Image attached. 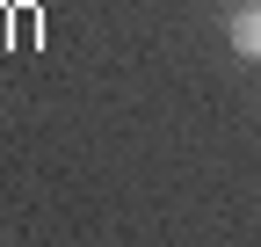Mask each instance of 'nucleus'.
<instances>
[{
	"label": "nucleus",
	"instance_id": "f257e3e1",
	"mask_svg": "<svg viewBox=\"0 0 261 247\" xmlns=\"http://www.w3.org/2000/svg\"><path fill=\"white\" fill-rule=\"evenodd\" d=\"M225 37H232V51L247 58V66H261V0L232 8V22H225Z\"/></svg>",
	"mask_w": 261,
	"mask_h": 247
}]
</instances>
